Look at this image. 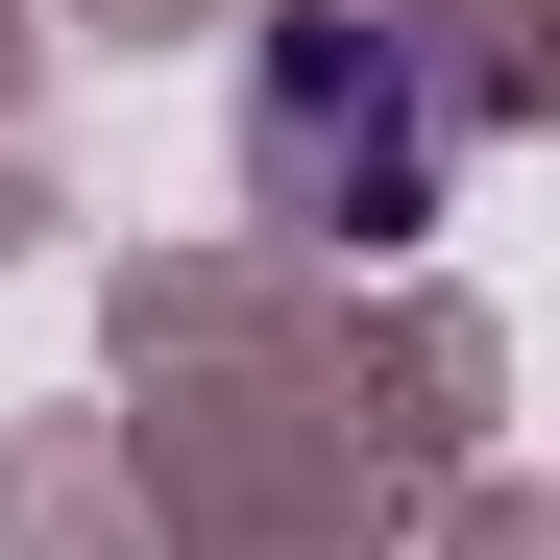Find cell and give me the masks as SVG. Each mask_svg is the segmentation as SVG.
<instances>
[{
	"label": "cell",
	"instance_id": "obj_1",
	"mask_svg": "<svg viewBox=\"0 0 560 560\" xmlns=\"http://www.w3.org/2000/svg\"><path fill=\"white\" fill-rule=\"evenodd\" d=\"M463 122H488V73H439L390 0H268L244 25V196L293 244H415Z\"/></svg>",
	"mask_w": 560,
	"mask_h": 560
}]
</instances>
